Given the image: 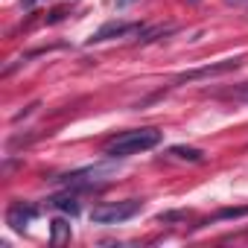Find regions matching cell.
<instances>
[{
    "mask_svg": "<svg viewBox=\"0 0 248 248\" xmlns=\"http://www.w3.org/2000/svg\"><path fill=\"white\" fill-rule=\"evenodd\" d=\"M135 0H117V9H126V6H132Z\"/></svg>",
    "mask_w": 248,
    "mask_h": 248,
    "instance_id": "cell-9",
    "label": "cell"
},
{
    "mask_svg": "<svg viewBox=\"0 0 248 248\" xmlns=\"http://www.w3.org/2000/svg\"><path fill=\"white\" fill-rule=\"evenodd\" d=\"M239 96H242V99H245V102H248V85H245V88H242V91H239Z\"/></svg>",
    "mask_w": 248,
    "mask_h": 248,
    "instance_id": "cell-10",
    "label": "cell"
},
{
    "mask_svg": "<svg viewBox=\"0 0 248 248\" xmlns=\"http://www.w3.org/2000/svg\"><path fill=\"white\" fill-rule=\"evenodd\" d=\"M228 3H231V6H239V3H245V0H228Z\"/></svg>",
    "mask_w": 248,
    "mask_h": 248,
    "instance_id": "cell-11",
    "label": "cell"
},
{
    "mask_svg": "<svg viewBox=\"0 0 248 248\" xmlns=\"http://www.w3.org/2000/svg\"><path fill=\"white\" fill-rule=\"evenodd\" d=\"M161 132L158 129H135V132H126L120 135L117 140H111L105 146V158L117 161V158H129V155H138V152H146V149H155L161 143Z\"/></svg>",
    "mask_w": 248,
    "mask_h": 248,
    "instance_id": "cell-1",
    "label": "cell"
},
{
    "mask_svg": "<svg viewBox=\"0 0 248 248\" xmlns=\"http://www.w3.org/2000/svg\"><path fill=\"white\" fill-rule=\"evenodd\" d=\"M53 204H56L59 210L70 213V216H79V202H76V199H67V196H64V199H56Z\"/></svg>",
    "mask_w": 248,
    "mask_h": 248,
    "instance_id": "cell-8",
    "label": "cell"
},
{
    "mask_svg": "<svg viewBox=\"0 0 248 248\" xmlns=\"http://www.w3.org/2000/svg\"><path fill=\"white\" fill-rule=\"evenodd\" d=\"M56 245L59 242H64V239H70V225L64 222V219H53V236H50Z\"/></svg>",
    "mask_w": 248,
    "mask_h": 248,
    "instance_id": "cell-7",
    "label": "cell"
},
{
    "mask_svg": "<svg viewBox=\"0 0 248 248\" xmlns=\"http://www.w3.org/2000/svg\"><path fill=\"white\" fill-rule=\"evenodd\" d=\"M140 207H143L140 199H126V202L102 204V207H93V210H91V222H96V225H120V222L138 216Z\"/></svg>",
    "mask_w": 248,
    "mask_h": 248,
    "instance_id": "cell-2",
    "label": "cell"
},
{
    "mask_svg": "<svg viewBox=\"0 0 248 248\" xmlns=\"http://www.w3.org/2000/svg\"><path fill=\"white\" fill-rule=\"evenodd\" d=\"M236 67H239V59H225V62H216V64H204V67L187 70V73H181L175 82H196V79H207V76H222V73L236 70Z\"/></svg>",
    "mask_w": 248,
    "mask_h": 248,
    "instance_id": "cell-3",
    "label": "cell"
},
{
    "mask_svg": "<svg viewBox=\"0 0 248 248\" xmlns=\"http://www.w3.org/2000/svg\"><path fill=\"white\" fill-rule=\"evenodd\" d=\"M35 216H38V210H35V207L12 204V207H9V213H6V222H9L12 228H18V231H21V228H27V225H30Z\"/></svg>",
    "mask_w": 248,
    "mask_h": 248,
    "instance_id": "cell-5",
    "label": "cell"
},
{
    "mask_svg": "<svg viewBox=\"0 0 248 248\" xmlns=\"http://www.w3.org/2000/svg\"><path fill=\"white\" fill-rule=\"evenodd\" d=\"M187 3H199V0H187Z\"/></svg>",
    "mask_w": 248,
    "mask_h": 248,
    "instance_id": "cell-12",
    "label": "cell"
},
{
    "mask_svg": "<svg viewBox=\"0 0 248 248\" xmlns=\"http://www.w3.org/2000/svg\"><path fill=\"white\" fill-rule=\"evenodd\" d=\"M135 30H140V24H126V21H108V24H102L91 38H88V44H102V41H108V38H120V35H129V32H135Z\"/></svg>",
    "mask_w": 248,
    "mask_h": 248,
    "instance_id": "cell-4",
    "label": "cell"
},
{
    "mask_svg": "<svg viewBox=\"0 0 248 248\" xmlns=\"http://www.w3.org/2000/svg\"><path fill=\"white\" fill-rule=\"evenodd\" d=\"M170 152H172L175 158H184V161H202V158H204V152L196 149V146H172Z\"/></svg>",
    "mask_w": 248,
    "mask_h": 248,
    "instance_id": "cell-6",
    "label": "cell"
}]
</instances>
